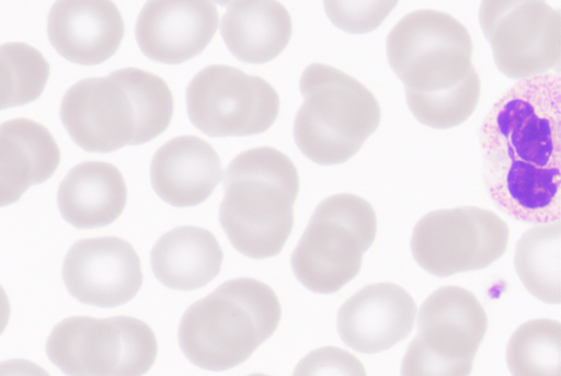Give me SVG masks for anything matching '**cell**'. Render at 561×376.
I'll use <instances>...</instances> for the list:
<instances>
[{
  "mask_svg": "<svg viewBox=\"0 0 561 376\" xmlns=\"http://www.w3.org/2000/svg\"><path fill=\"white\" fill-rule=\"evenodd\" d=\"M479 141L492 203L529 225L560 221L561 80L546 73L518 81L484 117Z\"/></svg>",
  "mask_w": 561,
  "mask_h": 376,
  "instance_id": "cell-1",
  "label": "cell"
},
{
  "mask_svg": "<svg viewBox=\"0 0 561 376\" xmlns=\"http://www.w3.org/2000/svg\"><path fill=\"white\" fill-rule=\"evenodd\" d=\"M224 185L219 220L233 248L251 259L278 255L295 224V163L272 147L250 149L230 163Z\"/></svg>",
  "mask_w": 561,
  "mask_h": 376,
  "instance_id": "cell-2",
  "label": "cell"
},
{
  "mask_svg": "<svg viewBox=\"0 0 561 376\" xmlns=\"http://www.w3.org/2000/svg\"><path fill=\"white\" fill-rule=\"evenodd\" d=\"M282 315L272 287L251 277L230 280L185 311L180 346L196 366L228 371L248 361L276 332Z\"/></svg>",
  "mask_w": 561,
  "mask_h": 376,
  "instance_id": "cell-3",
  "label": "cell"
},
{
  "mask_svg": "<svg viewBox=\"0 0 561 376\" xmlns=\"http://www.w3.org/2000/svg\"><path fill=\"white\" fill-rule=\"evenodd\" d=\"M299 87L305 101L295 118L294 137L310 161L324 167L347 162L378 129L379 102L353 77L313 64L305 69Z\"/></svg>",
  "mask_w": 561,
  "mask_h": 376,
  "instance_id": "cell-4",
  "label": "cell"
},
{
  "mask_svg": "<svg viewBox=\"0 0 561 376\" xmlns=\"http://www.w3.org/2000/svg\"><path fill=\"white\" fill-rule=\"evenodd\" d=\"M377 215L364 198L336 194L312 214L290 263L297 280L316 294H333L360 272L377 235Z\"/></svg>",
  "mask_w": 561,
  "mask_h": 376,
  "instance_id": "cell-5",
  "label": "cell"
},
{
  "mask_svg": "<svg viewBox=\"0 0 561 376\" xmlns=\"http://www.w3.org/2000/svg\"><path fill=\"white\" fill-rule=\"evenodd\" d=\"M158 351L151 327L130 316L70 317L47 342L50 361L68 376H145Z\"/></svg>",
  "mask_w": 561,
  "mask_h": 376,
  "instance_id": "cell-6",
  "label": "cell"
},
{
  "mask_svg": "<svg viewBox=\"0 0 561 376\" xmlns=\"http://www.w3.org/2000/svg\"><path fill=\"white\" fill-rule=\"evenodd\" d=\"M467 29L430 10L404 16L387 37L388 62L405 90L430 94L463 82L474 69Z\"/></svg>",
  "mask_w": 561,
  "mask_h": 376,
  "instance_id": "cell-7",
  "label": "cell"
},
{
  "mask_svg": "<svg viewBox=\"0 0 561 376\" xmlns=\"http://www.w3.org/2000/svg\"><path fill=\"white\" fill-rule=\"evenodd\" d=\"M60 116L72 140L89 152L144 145L145 117L136 68L92 78L65 95Z\"/></svg>",
  "mask_w": 561,
  "mask_h": 376,
  "instance_id": "cell-8",
  "label": "cell"
},
{
  "mask_svg": "<svg viewBox=\"0 0 561 376\" xmlns=\"http://www.w3.org/2000/svg\"><path fill=\"white\" fill-rule=\"evenodd\" d=\"M479 23L499 71L512 80L549 73L561 59V18L540 0H484Z\"/></svg>",
  "mask_w": 561,
  "mask_h": 376,
  "instance_id": "cell-9",
  "label": "cell"
},
{
  "mask_svg": "<svg viewBox=\"0 0 561 376\" xmlns=\"http://www.w3.org/2000/svg\"><path fill=\"white\" fill-rule=\"evenodd\" d=\"M508 239L501 217L465 206L425 215L413 229L411 250L424 271L447 277L488 267L505 253Z\"/></svg>",
  "mask_w": 561,
  "mask_h": 376,
  "instance_id": "cell-10",
  "label": "cell"
},
{
  "mask_svg": "<svg viewBox=\"0 0 561 376\" xmlns=\"http://www.w3.org/2000/svg\"><path fill=\"white\" fill-rule=\"evenodd\" d=\"M186 99L193 125L215 138L264 134L280 110L278 93L267 81L222 65L197 73Z\"/></svg>",
  "mask_w": 561,
  "mask_h": 376,
  "instance_id": "cell-11",
  "label": "cell"
},
{
  "mask_svg": "<svg viewBox=\"0 0 561 376\" xmlns=\"http://www.w3.org/2000/svg\"><path fill=\"white\" fill-rule=\"evenodd\" d=\"M62 276L76 299L102 308L129 303L144 284L137 251L118 237L84 239L75 243L65 259Z\"/></svg>",
  "mask_w": 561,
  "mask_h": 376,
  "instance_id": "cell-12",
  "label": "cell"
},
{
  "mask_svg": "<svg viewBox=\"0 0 561 376\" xmlns=\"http://www.w3.org/2000/svg\"><path fill=\"white\" fill-rule=\"evenodd\" d=\"M219 27L217 7L207 0H152L136 25V38L150 60L176 66L209 46Z\"/></svg>",
  "mask_w": 561,
  "mask_h": 376,
  "instance_id": "cell-13",
  "label": "cell"
},
{
  "mask_svg": "<svg viewBox=\"0 0 561 376\" xmlns=\"http://www.w3.org/2000/svg\"><path fill=\"white\" fill-rule=\"evenodd\" d=\"M416 305L393 283L368 285L347 299L337 312L343 342L355 351L375 354L403 341L412 331Z\"/></svg>",
  "mask_w": 561,
  "mask_h": 376,
  "instance_id": "cell-14",
  "label": "cell"
},
{
  "mask_svg": "<svg viewBox=\"0 0 561 376\" xmlns=\"http://www.w3.org/2000/svg\"><path fill=\"white\" fill-rule=\"evenodd\" d=\"M48 36L66 60L93 67L118 52L125 22L119 9L108 0H62L50 11Z\"/></svg>",
  "mask_w": 561,
  "mask_h": 376,
  "instance_id": "cell-15",
  "label": "cell"
},
{
  "mask_svg": "<svg viewBox=\"0 0 561 376\" xmlns=\"http://www.w3.org/2000/svg\"><path fill=\"white\" fill-rule=\"evenodd\" d=\"M417 330L434 354L449 361H473L488 330V316L470 290L444 286L422 304Z\"/></svg>",
  "mask_w": 561,
  "mask_h": 376,
  "instance_id": "cell-16",
  "label": "cell"
},
{
  "mask_svg": "<svg viewBox=\"0 0 561 376\" xmlns=\"http://www.w3.org/2000/svg\"><path fill=\"white\" fill-rule=\"evenodd\" d=\"M151 183L165 203L180 208L205 203L222 179V163L207 141L195 136L176 137L154 155Z\"/></svg>",
  "mask_w": 561,
  "mask_h": 376,
  "instance_id": "cell-17",
  "label": "cell"
},
{
  "mask_svg": "<svg viewBox=\"0 0 561 376\" xmlns=\"http://www.w3.org/2000/svg\"><path fill=\"white\" fill-rule=\"evenodd\" d=\"M60 162V148L44 125L27 118L0 125V207L50 180Z\"/></svg>",
  "mask_w": 561,
  "mask_h": 376,
  "instance_id": "cell-18",
  "label": "cell"
},
{
  "mask_svg": "<svg viewBox=\"0 0 561 376\" xmlns=\"http://www.w3.org/2000/svg\"><path fill=\"white\" fill-rule=\"evenodd\" d=\"M127 201L124 175L107 162L89 161L77 166L58 191L62 217L78 229L112 225L124 213Z\"/></svg>",
  "mask_w": 561,
  "mask_h": 376,
  "instance_id": "cell-19",
  "label": "cell"
},
{
  "mask_svg": "<svg viewBox=\"0 0 561 376\" xmlns=\"http://www.w3.org/2000/svg\"><path fill=\"white\" fill-rule=\"evenodd\" d=\"M220 32L238 60L264 65L288 47L293 21L287 9L273 0H239L228 4Z\"/></svg>",
  "mask_w": 561,
  "mask_h": 376,
  "instance_id": "cell-20",
  "label": "cell"
},
{
  "mask_svg": "<svg viewBox=\"0 0 561 376\" xmlns=\"http://www.w3.org/2000/svg\"><path fill=\"white\" fill-rule=\"evenodd\" d=\"M225 254L216 237L195 226L176 227L163 235L151 252L156 277L176 290H195L213 282Z\"/></svg>",
  "mask_w": 561,
  "mask_h": 376,
  "instance_id": "cell-21",
  "label": "cell"
},
{
  "mask_svg": "<svg viewBox=\"0 0 561 376\" xmlns=\"http://www.w3.org/2000/svg\"><path fill=\"white\" fill-rule=\"evenodd\" d=\"M560 221L537 225L523 233L514 264L525 288L547 304H560Z\"/></svg>",
  "mask_w": 561,
  "mask_h": 376,
  "instance_id": "cell-22",
  "label": "cell"
},
{
  "mask_svg": "<svg viewBox=\"0 0 561 376\" xmlns=\"http://www.w3.org/2000/svg\"><path fill=\"white\" fill-rule=\"evenodd\" d=\"M512 376H560L561 326L552 319L520 324L506 347Z\"/></svg>",
  "mask_w": 561,
  "mask_h": 376,
  "instance_id": "cell-23",
  "label": "cell"
},
{
  "mask_svg": "<svg viewBox=\"0 0 561 376\" xmlns=\"http://www.w3.org/2000/svg\"><path fill=\"white\" fill-rule=\"evenodd\" d=\"M50 72L49 62L33 46L24 43L0 46V111L39 100Z\"/></svg>",
  "mask_w": 561,
  "mask_h": 376,
  "instance_id": "cell-24",
  "label": "cell"
},
{
  "mask_svg": "<svg viewBox=\"0 0 561 376\" xmlns=\"http://www.w3.org/2000/svg\"><path fill=\"white\" fill-rule=\"evenodd\" d=\"M481 94L479 75L473 69L459 86L438 93L405 90L407 104L419 123L433 129H450L466 123L476 112Z\"/></svg>",
  "mask_w": 561,
  "mask_h": 376,
  "instance_id": "cell-25",
  "label": "cell"
},
{
  "mask_svg": "<svg viewBox=\"0 0 561 376\" xmlns=\"http://www.w3.org/2000/svg\"><path fill=\"white\" fill-rule=\"evenodd\" d=\"M398 4V2L328 0L324 2V10L336 29L352 35H364L379 29Z\"/></svg>",
  "mask_w": 561,
  "mask_h": 376,
  "instance_id": "cell-26",
  "label": "cell"
},
{
  "mask_svg": "<svg viewBox=\"0 0 561 376\" xmlns=\"http://www.w3.org/2000/svg\"><path fill=\"white\" fill-rule=\"evenodd\" d=\"M293 376H367V372L364 364L348 351L322 346L301 358Z\"/></svg>",
  "mask_w": 561,
  "mask_h": 376,
  "instance_id": "cell-27",
  "label": "cell"
},
{
  "mask_svg": "<svg viewBox=\"0 0 561 376\" xmlns=\"http://www.w3.org/2000/svg\"><path fill=\"white\" fill-rule=\"evenodd\" d=\"M473 361H449L430 351L421 339L410 343L401 364V376H469Z\"/></svg>",
  "mask_w": 561,
  "mask_h": 376,
  "instance_id": "cell-28",
  "label": "cell"
},
{
  "mask_svg": "<svg viewBox=\"0 0 561 376\" xmlns=\"http://www.w3.org/2000/svg\"><path fill=\"white\" fill-rule=\"evenodd\" d=\"M0 376H51L44 367L26 358L0 362Z\"/></svg>",
  "mask_w": 561,
  "mask_h": 376,
  "instance_id": "cell-29",
  "label": "cell"
},
{
  "mask_svg": "<svg viewBox=\"0 0 561 376\" xmlns=\"http://www.w3.org/2000/svg\"><path fill=\"white\" fill-rule=\"evenodd\" d=\"M11 312L12 308L10 298L3 286L0 285V335L4 333L5 329L9 326Z\"/></svg>",
  "mask_w": 561,
  "mask_h": 376,
  "instance_id": "cell-30",
  "label": "cell"
},
{
  "mask_svg": "<svg viewBox=\"0 0 561 376\" xmlns=\"http://www.w3.org/2000/svg\"><path fill=\"white\" fill-rule=\"evenodd\" d=\"M248 376H270V375H266V374H263V373H253V374H250Z\"/></svg>",
  "mask_w": 561,
  "mask_h": 376,
  "instance_id": "cell-31",
  "label": "cell"
}]
</instances>
